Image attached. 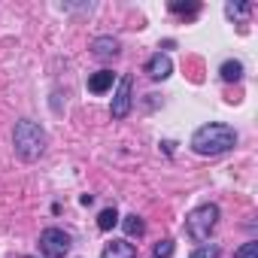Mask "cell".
<instances>
[{
    "label": "cell",
    "mask_w": 258,
    "mask_h": 258,
    "mask_svg": "<svg viewBox=\"0 0 258 258\" xmlns=\"http://www.w3.org/2000/svg\"><path fill=\"white\" fill-rule=\"evenodd\" d=\"M234 258H258V243H255V240L243 243V246L234 252Z\"/></svg>",
    "instance_id": "2e32d148"
},
{
    "label": "cell",
    "mask_w": 258,
    "mask_h": 258,
    "mask_svg": "<svg viewBox=\"0 0 258 258\" xmlns=\"http://www.w3.org/2000/svg\"><path fill=\"white\" fill-rule=\"evenodd\" d=\"M100 258H137V249H134V243H127V240H112V243L103 246Z\"/></svg>",
    "instance_id": "8992f818"
},
{
    "label": "cell",
    "mask_w": 258,
    "mask_h": 258,
    "mask_svg": "<svg viewBox=\"0 0 258 258\" xmlns=\"http://www.w3.org/2000/svg\"><path fill=\"white\" fill-rule=\"evenodd\" d=\"M219 73H222V79H225V82H237V79L243 76V64H240V61H225Z\"/></svg>",
    "instance_id": "8fae6325"
},
{
    "label": "cell",
    "mask_w": 258,
    "mask_h": 258,
    "mask_svg": "<svg viewBox=\"0 0 258 258\" xmlns=\"http://www.w3.org/2000/svg\"><path fill=\"white\" fill-rule=\"evenodd\" d=\"M40 249L46 258H64L70 252V237L61 228H46L40 234Z\"/></svg>",
    "instance_id": "277c9868"
},
{
    "label": "cell",
    "mask_w": 258,
    "mask_h": 258,
    "mask_svg": "<svg viewBox=\"0 0 258 258\" xmlns=\"http://www.w3.org/2000/svg\"><path fill=\"white\" fill-rule=\"evenodd\" d=\"M115 52H118V43H115L112 37H97V40H94V55L106 58V55H115Z\"/></svg>",
    "instance_id": "30bf717a"
},
{
    "label": "cell",
    "mask_w": 258,
    "mask_h": 258,
    "mask_svg": "<svg viewBox=\"0 0 258 258\" xmlns=\"http://www.w3.org/2000/svg\"><path fill=\"white\" fill-rule=\"evenodd\" d=\"M118 225V213H115V207H106L100 216H97V228L100 231H112Z\"/></svg>",
    "instance_id": "7c38bea8"
},
{
    "label": "cell",
    "mask_w": 258,
    "mask_h": 258,
    "mask_svg": "<svg viewBox=\"0 0 258 258\" xmlns=\"http://www.w3.org/2000/svg\"><path fill=\"white\" fill-rule=\"evenodd\" d=\"M170 13H176V16H198L201 13V4H182V0H173Z\"/></svg>",
    "instance_id": "4fadbf2b"
},
{
    "label": "cell",
    "mask_w": 258,
    "mask_h": 258,
    "mask_svg": "<svg viewBox=\"0 0 258 258\" xmlns=\"http://www.w3.org/2000/svg\"><path fill=\"white\" fill-rule=\"evenodd\" d=\"M216 222H219V207H216V204H204V207H198V210L188 213V219H185V234H188L191 240L204 243V240H210Z\"/></svg>",
    "instance_id": "3957f363"
},
{
    "label": "cell",
    "mask_w": 258,
    "mask_h": 258,
    "mask_svg": "<svg viewBox=\"0 0 258 258\" xmlns=\"http://www.w3.org/2000/svg\"><path fill=\"white\" fill-rule=\"evenodd\" d=\"M234 143H237L234 127L219 124V121H210V124L198 127V131L191 134V149L198 155H222V152L234 149Z\"/></svg>",
    "instance_id": "6da1fadb"
},
{
    "label": "cell",
    "mask_w": 258,
    "mask_h": 258,
    "mask_svg": "<svg viewBox=\"0 0 258 258\" xmlns=\"http://www.w3.org/2000/svg\"><path fill=\"white\" fill-rule=\"evenodd\" d=\"M13 143H16V152L19 158L25 161H37L46 149V134H43V127L31 118H22L16 124V134H13Z\"/></svg>",
    "instance_id": "7a4b0ae2"
},
{
    "label": "cell",
    "mask_w": 258,
    "mask_h": 258,
    "mask_svg": "<svg viewBox=\"0 0 258 258\" xmlns=\"http://www.w3.org/2000/svg\"><path fill=\"white\" fill-rule=\"evenodd\" d=\"M121 228H124V234H127V237H140V234L146 231V225H143V219H140L137 213L124 216V219H121Z\"/></svg>",
    "instance_id": "9c48e42d"
},
{
    "label": "cell",
    "mask_w": 258,
    "mask_h": 258,
    "mask_svg": "<svg viewBox=\"0 0 258 258\" xmlns=\"http://www.w3.org/2000/svg\"><path fill=\"white\" fill-rule=\"evenodd\" d=\"M191 258H219V246L210 243V246H201L198 252H191Z\"/></svg>",
    "instance_id": "e0dca14e"
},
{
    "label": "cell",
    "mask_w": 258,
    "mask_h": 258,
    "mask_svg": "<svg viewBox=\"0 0 258 258\" xmlns=\"http://www.w3.org/2000/svg\"><path fill=\"white\" fill-rule=\"evenodd\" d=\"M131 100H134V79L131 76H121L118 88L112 94V106H109L112 118H124L127 112H131Z\"/></svg>",
    "instance_id": "5b68a950"
},
{
    "label": "cell",
    "mask_w": 258,
    "mask_h": 258,
    "mask_svg": "<svg viewBox=\"0 0 258 258\" xmlns=\"http://www.w3.org/2000/svg\"><path fill=\"white\" fill-rule=\"evenodd\" d=\"M112 82H115V73H112V70H97V73L88 79V91L103 94V91H109V88H112Z\"/></svg>",
    "instance_id": "ba28073f"
},
{
    "label": "cell",
    "mask_w": 258,
    "mask_h": 258,
    "mask_svg": "<svg viewBox=\"0 0 258 258\" xmlns=\"http://www.w3.org/2000/svg\"><path fill=\"white\" fill-rule=\"evenodd\" d=\"M173 249H176V243H173V240H161V243H155L152 258H173Z\"/></svg>",
    "instance_id": "5bb4252c"
},
{
    "label": "cell",
    "mask_w": 258,
    "mask_h": 258,
    "mask_svg": "<svg viewBox=\"0 0 258 258\" xmlns=\"http://www.w3.org/2000/svg\"><path fill=\"white\" fill-rule=\"evenodd\" d=\"M146 73L152 76V79H167L170 73H173V64H170V58L167 55H152L149 58V64H146Z\"/></svg>",
    "instance_id": "52a82bcc"
},
{
    "label": "cell",
    "mask_w": 258,
    "mask_h": 258,
    "mask_svg": "<svg viewBox=\"0 0 258 258\" xmlns=\"http://www.w3.org/2000/svg\"><path fill=\"white\" fill-rule=\"evenodd\" d=\"M225 13H228L231 19H246V16L252 13V4H228Z\"/></svg>",
    "instance_id": "9a60e30c"
}]
</instances>
